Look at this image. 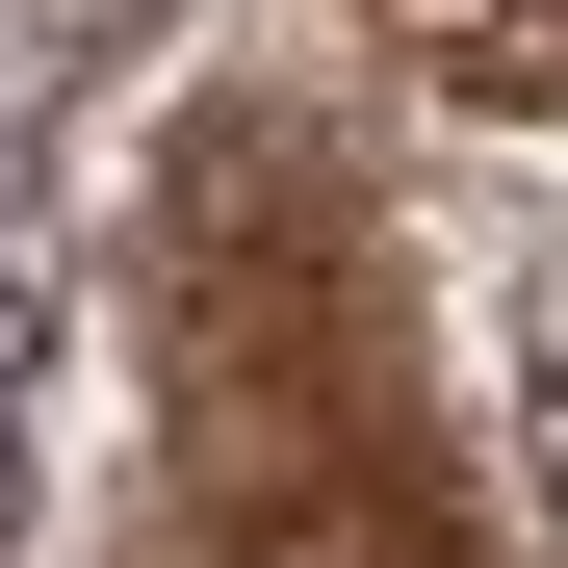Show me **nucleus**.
Masks as SVG:
<instances>
[{"instance_id": "obj_1", "label": "nucleus", "mask_w": 568, "mask_h": 568, "mask_svg": "<svg viewBox=\"0 0 568 568\" xmlns=\"http://www.w3.org/2000/svg\"><path fill=\"white\" fill-rule=\"evenodd\" d=\"M542 517H568V388H542Z\"/></svg>"}]
</instances>
